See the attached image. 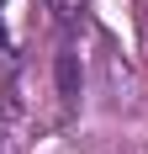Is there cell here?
Returning a JSON list of instances; mask_svg holds the SVG:
<instances>
[{"label": "cell", "mask_w": 148, "mask_h": 154, "mask_svg": "<svg viewBox=\"0 0 148 154\" xmlns=\"http://www.w3.org/2000/svg\"><path fill=\"white\" fill-rule=\"evenodd\" d=\"M48 11H53V21L58 27H79L85 21V11H90V0H43Z\"/></svg>", "instance_id": "cell-1"}, {"label": "cell", "mask_w": 148, "mask_h": 154, "mask_svg": "<svg viewBox=\"0 0 148 154\" xmlns=\"http://www.w3.org/2000/svg\"><path fill=\"white\" fill-rule=\"evenodd\" d=\"M58 75H64V96L74 101V59H69V53H64V64H58Z\"/></svg>", "instance_id": "cell-2"}]
</instances>
